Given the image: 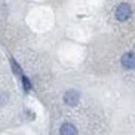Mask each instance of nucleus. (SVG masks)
<instances>
[{"mask_svg":"<svg viewBox=\"0 0 135 135\" xmlns=\"http://www.w3.org/2000/svg\"><path fill=\"white\" fill-rule=\"evenodd\" d=\"M116 18L119 21H126L129 16L132 15V8H131V4H128V3H120L117 8H116V12H114Z\"/></svg>","mask_w":135,"mask_h":135,"instance_id":"obj_1","label":"nucleus"},{"mask_svg":"<svg viewBox=\"0 0 135 135\" xmlns=\"http://www.w3.org/2000/svg\"><path fill=\"white\" fill-rule=\"evenodd\" d=\"M120 62H122L123 68H126V70H134L135 68V54L134 52H126V54L122 56Z\"/></svg>","mask_w":135,"mask_h":135,"instance_id":"obj_2","label":"nucleus"},{"mask_svg":"<svg viewBox=\"0 0 135 135\" xmlns=\"http://www.w3.org/2000/svg\"><path fill=\"white\" fill-rule=\"evenodd\" d=\"M79 98H80V94L77 91H74V89H70V91H67L64 94V101L68 105H76L79 103Z\"/></svg>","mask_w":135,"mask_h":135,"instance_id":"obj_3","label":"nucleus"},{"mask_svg":"<svg viewBox=\"0 0 135 135\" xmlns=\"http://www.w3.org/2000/svg\"><path fill=\"white\" fill-rule=\"evenodd\" d=\"M60 134L61 135H77V129L71 123H64L60 129Z\"/></svg>","mask_w":135,"mask_h":135,"instance_id":"obj_4","label":"nucleus"},{"mask_svg":"<svg viewBox=\"0 0 135 135\" xmlns=\"http://www.w3.org/2000/svg\"><path fill=\"white\" fill-rule=\"evenodd\" d=\"M21 79H22V83H24V89H25V91H30V88H31V85H30V82H28V79L25 77L24 74L21 76Z\"/></svg>","mask_w":135,"mask_h":135,"instance_id":"obj_5","label":"nucleus"}]
</instances>
